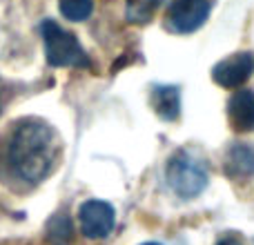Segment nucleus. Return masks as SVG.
<instances>
[{"label":"nucleus","instance_id":"nucleus-2","mask_svg":"<svg viewBox=\"0 0 254 245\" xmlns=\"http://www.w3.org/2000/svg\"><path fill=\"white\" fill-rule=\"evenodd\" d=\"M165 176L170 187L183 198L198 196L207 187V181H210L205 163L190 152H176L167 161Z\"/></svg>","mask_w":254,"mask_h":245},{"label":"nucleus","instance_id":"nucleus-1","mask_svg":"<svg viewBox=\"0 0 254 245\" xmlns=\"http://www.w3.org/2000/svg\"><path fill=\"white\" fill-rule=\"evenodd\" d=\"M56 161V136L47 122L25 119L16 125L9 140V163L29 183H38L52 172Z\"/></svg>","mask_w":254,"mask_h":245},{"label":"nucleus","instance_id":"nucleus-14","mask_svg":"<svg viewBox=\"0 0 254 245\" xmlns=\"http://www.w3.org/2000/svg\"><path fill=\"white\" fill-rule=\"evenodd\" d=\"M143 245H161V243H154V241H149V243H143Z\"/></svg>","mask_w":254,"mask_h":245},{"label":"nucleus","instance_id":"nucleus-7","mask_svg":"<svg viewBox=\"0 0 254 245\" xmlns=\"http://www.w3.org/2000/svg\"><path fill=\"white\" fill-rule=\"evenodd\" d=\"M230 122L237 131H252L254 129V92L241 89L228 103Z\"/></svg>","mask_w":254,"mask_h":245},{"label":"nucleus","instance_id":"nucleus-11","mask_svg":"<svg viewBox=\"0 0 254 245\" xmlns=\"http://www.w3.org/2000/svg\"><path fill=\"white\" fill-rule=\"evenodd\" d=\"M165 0H127V18L129 22H147Z\"/></svg>","mask_w":254,"mask_h":245},{"label":"nucleus","instance_id":"nucleus-6","mask_svg":"<svg viewBox=\"0 0 254 245\" xmlns=\"http://www.w3.org/2000/svg\"><path fill=\"white\" fill-rule=\"evenodd\" d=\"M254 71V56L250 52L243 54H232V56L223 58L221 62H216V67L212 69V78L221 87H239L243 85Z\"/></svg>","mask_w":254,"mask_h":245},{"label":"nucleus","instance_id":"nucleus-13","mask_svg":"<svg viewBox=\"0 0 254 245\" xmlns=\"http://www.w3.org/2000/svg\"><path fill=\"white\" fill-rule=\"evenodd\" d=\"M216 245H241V241L237 237H223Z\"/></svg>","mask_w":254,"mask_h":245},{"label":"nucleus","instance_id":"nucleus-8","mask_svg":"<svg viewBox=\"0 0 254 245\" xmlns=\"http://www.w3.org/2000/svg\"><path fill=\"white\" fill-rule=\"evenodd\" d=\"M152 107L163 121H176L181 114V92L174 85H156L152 89Z\"/></svg>","mask_w":254,"mask_h":245},{"label":"nucleus","instance_id":"nucleus-5","mask_svg":"<svg viewBox=\"0 0 254 245\" xmlns=\"http://www.w3.org/2000/svg\"><path fill=\"white\" fill-rule=\"evenodd\" d=\"M80 230L87 239H105L112 234L116 225V212L105 201H87L80 205L78 212Z\"/></svg>","mask_w":254,"mask_h":245},{"label":"nucleus","instance_id":"nucleus-4","mask_svg":"<svg viewBox=\"0 0 254 245\" xmlns=\"http://www.w3.org/2000/svg\"><path fill=\"white\" fill-rule=\"evenodd\" d=\"M212 0H174L167 9L165 25L174 34H192L207 20Z\"/></svg>","mask_w":254,"mask_h":245},{"label":"nucleus","instance_id":"nucleus-10","mask_svg":"<svg viewBox=\"0 0 254 245\" xmlns=\"http://www.w3.org/2000/svg\"><path fill=\"white\" fill-rule=\"evenodd\" d=\"M58 7H61V13L67 18V20H87L94 11V2L92 0H58Z\"/></svg>","mask_w":254,"mask_h":245},{"label":"nucleus","instance_id":"nucleus-9","mask_svg":"<svg viewBox=\"0 0 254 245\" xmlns=\"http://www.w3.org/2000/svg\"><path fill=\"white\" fill-rule=\"evenodd\" d=\"M225 165L232 176H250L254 174V149L248 145H234L225 156Z\"/></svg>","mask_w":254,"mask_h":245},{"label":"nucleus","instance_id":"nucleus-3","mask_svg":"<svg viewBox=\"0 0 254 245\" xmlns=\"http://www.w3.org/2000/svg\"><path fill=\"white\" fill-rule=\"evenodd\" d=\"M40 34L45 40V56L52 67H89V58L76 36L65 31L58 22L45 20Z\"/></svg>","mask_w":254,"mask_h":245},{"label":"nucleus","instance_id":"nucleus-12","mask_svg":"<svg viewBox=\"0 0 254 245\" xmlns=\"http://www.w3.org/2000/svg\"><path fill=\"white\" fill-rule=\"evenodd\" d=\"M49 241H54L56 245H67L71 241V223L65 216H56L49 223Z\"/></svg>","mask_w":254,"mask_h":245}]
</instances>
